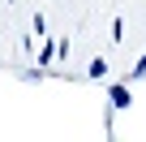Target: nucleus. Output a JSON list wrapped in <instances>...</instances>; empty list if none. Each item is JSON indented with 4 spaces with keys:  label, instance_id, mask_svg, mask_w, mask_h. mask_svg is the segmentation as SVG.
I'll list each match as a JSON object with an SVG mask.
<instances>
[{
    "label": "nucleus",
    "instance_id": "1",
    "mask_svg": "<svg viewBox=\"0 0 146 142\" xmlns=\"http://www.w3.org/2000/svg\"><path fill=\"white\" fill-rule=\"evenodd\" d=\"M129 86H133V82H120V86H112V91H108V103H112V112H125V108L133 103Z\"/></svg>",
    "mask_w": 146,
    "mask_h": 142
},
{
    "label": "nucleus",
    "instance_id": "2",
    "mask_svg": "<svg viewBox=\"0 0 146 142\" xmlns=\"http://www.w3.org/2000/svg\"><path fill=\"white\" fill-rule=\"evenodd\" d=\"M137 78H146V56H142V60L133 65V73H129V82H137Z\"/></svg>",
    "mask_w": 146,
    "mask_h": 142
}]
</instances>
